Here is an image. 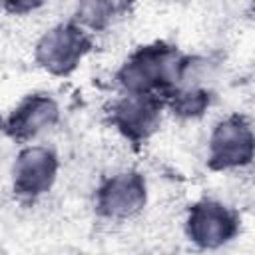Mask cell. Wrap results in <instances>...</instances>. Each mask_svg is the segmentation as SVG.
<instances>
[{"mask_svg": "<svg viewBox=\"0 0 255 255\" xmlns=\"http://www.w3.org/2000/svg\"><path fill=\"white\" fill-rule=\"evenodd\" d=\"M183 60L171 48H143L118 72L126 94H153L161 86L179 84Z\"/></svg>", "mask_w": 255, "mask_h": 255, "instance_id": "1", "label": "cell"}, {"mask_svg": "<svg viewBox=\"0 0 255 255\" xmlns=\"http://www.w3.org/2000/svg\"><path fill=\"white\" fill-rule=\"evenodd\" d=\"M88 50L86 32L78 24H58L36 42V62L50 74L72 72Z\"/></svg>", "mask_w": 255, "mask_h": 255, "instance_id": "2", "label": "cell"}, {"mask_svg": "<svg viewBox=\"0 0 255 255\" xmlns=\"http://www.w3.org/2000/svg\"><path fill=\"white\" fill-rule=\"evenodd\" d=\"M58 173V157L50 147L30 145L24 147L12 167V185L14 191L24 197H38L46 193Z\"/></svg>", "mask_w": 255, "mask_h": 255, "instance_id": "3", "label": "cell"}, {"mask_svg": "<svg viewBox=\"0 0 255 255\" xmlns=\"http://www.w3.org/2000/svg\"><path fill=\"white\" fill-rule=\"evenodd\" d=\"M145 179L137 171H120L102 183L96 205L110 219H128L145 205Z\"/></svg>", "mask_w": 255, "mask_h": 255, "instance_id": "4", "label": "cell"}, {"mask_svg": "<svg viewBox=\"0 0 255 255\" xmlns=\"http://www.w3.org/2000/svg\"><path fill=\"white\" fill-rule=\"evenodd\" d=\"M187 237L201 247H219L237 231V219L229 207L219 201L195 203L185 221Z\"/></svg>", "mask_w": 255, "mask_h": 255, "instance_id": "5", "label": "cell"}, {"mask_svg": "<svg viewBox=\"0 0 255 255\" xmlns=\"http://www.w3.org/2000/svg\"><path fill=\"white\" fill-rule=\"evenodd\" d=\"M251 153L253 133L241 118H227L213 128L209 137V159L213 167H239L251 159Z\"/></svg>", "mask_w": 255, "mask_h": 255, "instance_id": "6", "label": "cell"}, {"mask_svg": "<svg viewBox=\"0 0 255 255\" xmlns=\"http://www.w3.org/2000/svg\"><path fill=\"white\" fill-rule=\"evenodd\" d=\"M112 118L128 137L141 139L159 124V102L153 94H126L114 106Z\"/></svg>", "mask_w": 255, "mask_h": 255, "instance_id": "7", "label": "cell"}, {"mask_svg": "<svg viewBox=\"0 0 255 255\" xmlns=\"http://www.w3.org/2000/svg\"><path fill=\"white\" fill-rule=\"evenodd\" d=\"M58 104L44 94L26 98L10 116V129L18 137H36L58 122Z\"/></svg>", "mask_w": 255, "mask_h": 255, "instance_id": "8", "label": "cell"}, {"mask_svg": "<svg viewBox=\"0 0 255 255\" xmlns=\"http://www.w3.org/2000/svg\"><path fill=\"white\" fill-rule=\"evenodd\" d=\"M114 16L112 0H80L76 8V24L88 30H102Z\"/></svg>", "mask_w": 255, "mask_h": 255, "instance_id": "9", "label": "cell"}, {"mask_svg": "<svg viewBox=\"0 0 255 255\" xmlns=\"http://www.w3.org/2000/svg\"><path fill=\"white\" fill-rule=\"evenodd\" d=\"M173 112L183 118L201 116L209 106V94L201 86H181L173 96Z\"/></svg>", "mask_w": 255, "mask_h": 255, "instance_id": "10", "label": "cell"}, {"mask_svg": "<svg viewBox=\"0 0 255 255\" xmlns=\"http://www.w3.org/2000/svg\"><path fill=\"white\" fill-rule=\"evenodd\" d=\"M46 0H4V4L14 12H30L42 6Z\"/></svg>", "mask_w": 255, "mask_h": 255, "instance_id": "11", "label": "cell"}]
</instances>
